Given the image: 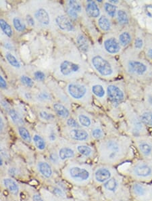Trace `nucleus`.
<instances>
[{
    "label": "nucleus",
    "instance_id": "1",
    "mask_svg": "<svg viewBox=\"0 0 152 201\" xmlns=\"http://www.w3.org/2000/svg\"><path fill=\"white\" fill-rule=\"evenodd\" d=\"M100 158L103 163L114 166L131 162V149L125 140L111 139L100 146Z\"/></svg>",
    "mask_w": 152,
    "mask_h": 201
},
{
    "label": "nucleus",
    "instance_id": "2",
    "mask_svg": "<svg viewBox=\"0 0 152 201\" xmlns=\"http://www.w3.org/2000/svg\"><path fill=\"white\" fill-rule=\"evenodd\" d=\"M131 181L152 182V159L139 158L131 161L120 173Z\"/></svg>",
    "mask_w": 152,
    "mask_h": 201
},
{
    "label": "nucleus",
    "instance_id": "3",
    "mask_svg": "<svg viewBox=\"0 0 152 201\" xmlns=\"http://www.w3.org/2000/svg\"><path fill=\"white\" fill-rule=\"evenodd\" d=\"M132 201H152V182H129Z\"/></svg>",
    "mask_w": 152,
    "mask_h": 201
},
{
    "label": "nucleus",
    "instance_id": "4",
    "mask_svg": "<svg viewBox=\"0 0 152 201\" xmlns=\"http://www.w3.org/2000/svg\"><path fill=\"white\" fill-rule=\"evenodd\" d=\"M126 178L119 172V173L103 184L102 188L107 199L110 200L112 199L123 186V185L126 183Z\"/></svg>",
    "mask_w": 152,
    "mask_h": 201
},
{
    "label": "nucleus",
    "instance_id": "5",
    "mask_svg": "<svg viewBox=\"0 0 152 201\" xmlns=\"http://www.w3.org/2000/svg\"><path fill=\"white\" fill-rule=\"evenodd\" d=\"M118 173L119 172L112 166L102 165L98 167L94 171L93 180L97 184L102 185Z\"/></svg>",
    "mask_w": 152,
    "mask_h": 201
},
{
    "label": "nucleus",
    "instance_id": "6",
    "mask_svg": "<svg viewBox=\"0 0 152 201\" xmlns=\"http://www.w3.org/2000/svg\"><path fill=\"white\" fill-rule=\"evenodd\" d=\"M70 177L78 183H87L91 178V169L85 166H73L68 171Z\"/></svg>",
    "mask_w": 152,
    "mask_h": 201
},
{
    "label": "nucleus",
    "instance_id": "7",
    "mask_svg": "<svg viewBox=\"0 0 152 201\" xmlns=\"http://www.w3.org/2000/svg\"><path fill=\"white\" fill-rule=\"evenodd\" d=\"M92 64L97 71L103 76L112 74L113 69L110 64L100 56H96L92 58Z\"/></svg>",
    "mask_w": 152,
    "mask_h": 201
},
{
    "label": "nucleus",
    "instance_id": "8",
    "mask_svg": "<svg viewBox=\"0 0 152 201\" xmlns=\"http://www.w3.org/2000/svg\"><path fill=\"white\" fill-rule=\"evenodd\" d=\"M135 146L142 159H152V142L150 140L139 139L136 141Z\"/></svg>",
    "mask_w": 152,
    "mask_h": 201
},
{
    "label": "nucleus",
    "instance_id": "9",
    "mask_svg": "<svg viewBox=\"0 0 152 201\" xmlns=\"http://www.w3.org/2000/svg\"><path fill=\"white\" fill-rule=\"evenodd\" d=\"M110 201H132L129 184L126 182Z\"/></svg>",
    "mask_w": 152,
    "mask_h": 201
},
{
    "label": "nucleus",
    "instance_id": "10",
    "mask_svg": "<svg viewBox=\"0 0 152 201\" xmlns=\"http://www.w3.org/2000/svg\"><path fill=\"white\" fill-rule=\"evenodd\" d=\"M69 94L74 99H81L87 93V89L84 85L78 84H71L68 85Z\"/></svg>",
    "mask_w": 152,
    "mask_h": 201
},
{
    "label": "nucleus",
    "instance_id": "11",
    "mask_svg": "<svg viewBox=\"0 0 152 201\" xmlns=\"http://www.w3.org/2000/svg\"><path fill=\"white\" fill-rule=\"evenodd\" d=\"M80 67L77 64L69 60H64L60 65V71L63 75L68 76L72 73L77 72Z\"/></svg>",
    "mask_w": 152,
    "mask_h": 201
},
{
    "label": "nucleus",
    "instance_id": "12",
    "mask_svg": "<svg viewBox=\"0 0 152 201\" xmlns=\"http://www.w3.org/2000/svg\"><path fill=\"white\" fill-rule=\"evenodd\" d=\"M56 24L60 29L64 31H72L74 30V27L70 19L65 15H60L56 18Z\"/></svg>",
    "mask_w": 152,
    "mask_h": 201
},
{
    "label": "nucleus",
    "instance_id": "13",
    "mask_svg": "<svg viewBox=\"0 0 152 201\" xmlns=\"http://www.w3.org/2000/svg\"><path fill=\"white\" fill-rule=\"evenodd\" d=\"M107 94L114 102H119L124 99V94L120 89L115 85H111L107 87Z\"/></svg>",
    "mask_w": 152,
    "mask_h": 201
},
{
    "label": "nucleus",
    "instance_id": "14",
    "mask_svg": "<svg viewBox=\"0 0 152 201\" xmlns=\"http://www.w3.org/2000/svg\"><path fill=\"white\" fill-rule=\"evenodd\" d=\"M70 137L76 141H87L89 138V135L85 130L79 129H73L70 132Z\"/></svg>",
    "mask_w": 152,
    "mask_h": 201
},
{
    "label": "nucleus",
    "instance_id": "15",
    "mask_svg": "<svg viewBox=\"0 0 152 201\" xmlns=\"http://www.w3.org/2000/svg\"><path fill=\"white\" fill-rule=\"evenodd\" d=\"M104 47L107 52L110 54L118 53L120 47L118 41L114 38H110L104 41Z\"/></svg>",
    "mask_w": 152,
    "mask_h": 201
},
{
    "label": "nucleus",
    "instance_id": "16",
    "mask_svg": "<svg viewBox=\"0 0 152 201\" xmlns=\"http://www.w3.org/2000/svg\"><path fill=\"white\" fill-rule=\"evenodd\" d=\"M37 20L41 24L43 25H48L50 23V17L48 12L44 8H39L34 14Z\"/></svg>",
    "mask_w": 152,
    "mask_h": 201
},
{
    "label": "nucleus",
    "instance_id": "17",
    "mask_svg": "<svg viewBox=\"0 0 152 201\" xmlns=\"http://www.w3.org/2000/svg\"><path fill=\"white\" fill-rule=\"evenodd\" d=\"M86 12L91 17L97 18L100 14V10L96 3L93 1H88L86 6Z\"/></svg>",
    "mask_w": 152,
    "mask_h": 201
},
{
    "label": "nucleus",
    "instance_id": "18",
    "mask_svg": "<svg viewBox=\"0 0 152 201\" xmlns=\"http://www.w3.org/2000/svg\"><path fill=\"white\" fill-rule=\"evenodd\" d=\"M129 69L131 72L137 73L138 75H143L146 71L147 68L143 63L137 61H131L128 64Z\"/></svg>",
    "mask_w": 152,
    "mask_h": 201
},
{
    "label": "nucleus",
    "instance_id": "19",
    "mask_svg": "<svg viewBox=\"0 0 152 201\" xmlns=\"http://www.w3.org/2000/svg\"><path fill=\"white\" fill-rule=\"evenodd\" d=\"M53 107L56 113L58 114L59 117L64 118V119H66V118H68L69 117L70 112L68 110V108L64 106V105L60 103H55L53 104Z\"/></svg>",
    "mask_w": 152,
    "mask_h": 201
},
{
    "label": "nucleus",
    "instance_id": "20",
    "mask_svg": "<svg viewBox=\"0 0 152 201\" xmlns=\"http://www.w3.org/2000/svg\"><path fill=\"white\" fill-rule=\"evenodd\" d=\"M75 156V152L71 148L64 147L59 151V157L61 160L72 158Z\"/></svg>",
    "mask_w": 152,
    "mask_h": 201
},
{
    "label": "nucleus",
    "instance_id": "21",
    "mask_svg": "<svg viewBox=\"0 0 152 201\" xmlns=\"http://www.w3.org/2000/svg\"><path fill=\"white\" fill-rule=\"evenodd\" d=\"M38 168L40 173H42L44 177L49 178L52 175V170L50 165L45 162H40L38 164Z\"/></svg>",
    "mask_w": 152,
    "mask_h": 201
},
{
    "label": "nucleus",
    "instance_id": "22",
    "mask_svg": "<svg viewBox=\"0 0 152 201\" xmlns=\"http://www.w3.org/2000/svg\"><path fill=\"white\" fill-rule=\"evenodd\" d=\"M4 184L9 190V192L14 194H16L18 193L19 190L18 185L13 180H12L10 178H5L4 180Z\"/></svg>",
    "mask_w": 152,
    "mask_h": 201
},
{
    "label": "nucleus",
    "instance_id": "23",
    "mask_svg": "<svg viewBox=\"0 0 152 201\" xmlns=\"http://www.w3.org/2000/svg\"><path fill=\"white\" fill-rule=\"evenodd\" d=\"M77 149L79 154L83 155V156H85V157L90 158L93 156V149L91 148L90 146H89L87 145H84V144L78 145L77 146Z\"/></svg>",
    "mask_w": 152,
    "mask_h": 201
},
{
    "label": "nucleus",
    "instance_id": "24",
    "mask_svg": "<svg viewBox=\"0 0 152 201\" xmlns=\"http://www.w3.org/2000/svg\"><path fill=\"white\" fill-rule=\"evenodd\" d=\"M0 28L5 35H7L8 37H12L13 35V30L11 26L7 21L3 18H0Z\"/></svg>",
    "mask_w": 152,
    "mask_h": 201
},
{
    "label": "nucleus",
    "instance_id": "25",
    "mask_svg": "<svg viewBox=\"0 0 152 201\" xmlns=\"http://www.w3.org/2000/svg\"><path fill=\"white\" fill-rule=\"evenodd\" d=\"M9 115L12 121L18 125H22L24 123L23 118L19 114L16 110L14 109H10L9 111Z\"/></svg>",
    "mask_w": 152,
    "mask_h": 201
},
{
    "label": "nucleus",
    "instance_id": "26",
    "mask_svg": "<svg viewBox=\"0 0 152 201\" xmlns=\"http://www.w3.org/2000/svg\"><path fill=\"white\" fill-rule=\"evenodd\" d=\"M98 24H99L101 29L103 31H107L110 29L111 24L109 19L105 16H101L98 20Z\"/></svg>",
    "mask_w": 152,
    "mask_h": 201
},
{
    "label": "nucleus",
    "instance_id": "27",
    "mask_svg": "<svg viewBox=\"0 0 152 201\" xmlns=\"http://www.w3.org/2000/svg\"><path fill=\"white\" fill-rule=\"evenodd\" d=\"M77 43L80 49L83 52H87L89 50V43L87 38L82 35H78L77 37Z\"/></svg>",
    "mask_w": 152,
    "mask_h": 201
},
{
    "label": "nucleus",
    "instance_id": "28",
    "mask_svg": "<svg viewBox=\"0 0 152 201\" xmlns=\"http://www.w3.org/2000/svg\"><path fill=\"white\" fill-rule=\"evenodd\" d=\"M5 58L7 60L8 63L15 68L19 69L20 68V64L17 58L11 53H6L5 54Z\"/></svg>",
    "mask_w": 152,
    "mask_h": 201
},
{
    "label": "nucleus",
    "instance_id": "29",
    "mask_svg": "<svg viewBox=\"0 0 152 201\" xmlns=\"http://www.w3.org/2000/svg\"><path fill=\"white\" fill-rule=\"evenodd\" d=\"M33 142L34 144H35L36 147L39 150L43 151V150L45 148V142L42 136L39 135H34L33 137Z\"/></svg>",
    "mask_w": 152,
    "mask_h": 201
},
{
    "label": "nucleus",
    "instance_id": "30",
    "mask_svg": "<svg viewBox=\"0 0 152 201\" xmlns=\"http://www.w3.org/2000/svg\"><path fill=\"white\" fill-rule=\"evenodd\" d=\"M18 133L22 138L27 142H31V136L28 129L23 126L18 127Z\"/></svg>",
    "mask_w": 152,
    "mask_h": 201
},
{
    "label": "nucleus",
    "instance_id": "31",
    "mask_svg": "<svg viewBox=\"0 0 152 201\" xmlns=\"http://www.w3.org/2000/svg\"><path fill=\"white\" fill-rule=\"evenodd\" d=\"M13 25L15 29L18 32H23L26 28L23 21L18 17H14L13 18Z\"/></svg>",
    "mask_w": 152,
    "mask_h": 201
},
{
    "label": "nucleus",
    "instance_id": "32",
    "mask_svg": "<svg viewBox=\"0 0 152 201\" xmlns=\"http://www.w3.org/2000/svg\"><path fill=\"white\" fill-rule=\"evenodd\" d=\"M93 93L98 98H102L105 95V91L102 86L100 85H95L92 87Z\"/></svg>",
    "mask_w": 152,
    "mask_h": 201
},
{
    "label": "nucleus",
    "instance_id": "33",
    "mask_svg": "<svg viewBox=\"0 0 152 201\" xmlns=\"http://www.w3.org/2000/svg\"><path fill=\"white\" fill-rule=\"evenodd\" d=\"M104 8H105V10L107 12V14H108L110 17H114L116 14V7L110 3L107 2L104 5Z\"/></svg>",
    "mask_w": 152,
    "mask_h": 201
},
{
    "label": "nucleus",
    "instance_id": "34",
    "mask_svg": "<svg viewBox=\"0 0 152 201\" xmlns=\"http://www.w3.org/2000/svg\"><path fill=\"white\" fill-rule=\"evenodd\" d=\"M119 39L120 43H121L122 46H126V45H128L131 42V37L128 33L125 32V33H122L119 36Z\"/></svg>",
    "mask_w": 152,
    "mask_h": 201
},
{
    "label": "nucleus",
    "instance_id": "35",
    "mask_svg": "<svg viewBox=\"0 0 152 201\" xmlns=\"http://www.w3.org/2000/svg\"><path fill=\"white\" fill-rule=\"evenodd\" d=\"M141 121L145 125L152 127V113H145L141 116Z\"/></svg>",
    "mask_w": 152,
    "mask_h": 201
},
{
    "label": "nucleus",
    "instance_id": "36",
    "mask_svg": "<svg viewBox=\"0 0 152 201\" xmlns=\"http://www.w3.org/2000/svg\"><path fill=\"white\" fill-rule=\"evenodd\" d=\"M78 121L81 125L85 127H89L91 124L89 118L86 115H84V114H80L78 116Z\"/></svg>",
    "mask_w": 152,
    "mask_h": 201
},
{
    "label": "nucleus",
    "instance_id": "37",
    "mask_svg": "<svg viewBox=\"0 0 152 201\" xmlns=\"http://www.w3.org/2000/svg\"><path fill=\"white\" fill-rule=\"evenodd\" d=\"M68 6L69 8L74 9V11L77 12H81L82 11V6L80 3L77 1H74V0H71V1L68 2Z\"/></svg>",
    "mask_w": 152,
    "mask_h": 201
},
{
    "label": "nucleus",
    "instance_id": "38",
    "mask_svg": "<svg viewBox=\"0 0 152 201\" xmlns=\"http://www.w3.org/2000/svg\"><path fill=\"white\" fill-rule=\"evenodd\" d=\"M118 19L120 23L121 24H127L128 22V16L123 10H119L118 12Z\"/></svg>",
    "mask_w": 152,
    "mask_h": 201
},
{
    "label": "nucleus",
    "instance_id": "39",
    "mask_svg": "<svg viewBox=\"0 0 152 201\" xmlns=\"http://www.w3.org/2000/svg\"><path fill=\"white\" fill-rule=\"evenodd\" d=\"M20 81L24 85H26L28 87H32L34 85V82L32 79L27 75H22L20 77Z\"/></svg>",
    "mask_w": 152,
    "mask_h": 201
},
{
    "label": "nucleus",
    "instance_id": "40",
    "mask_svg": "<svg viewBox=\"0 0 152 201\" xmlns=\"http://www.w3.org/2000/svg\"><path fill=\"white\" fill-rule=\"evenodd\" d=\"M92 136L93 137V138L96 139V140H100L103 137V132L101 129L100 128H95L92 131Z\"/></svg>",
    "mask_w": 152,
    "mask_h": 201
},
{
    "label": "nucleus",
    "instance_id": "41",
    "mask_svg": "<svg viewBox=\"0 0 152 201\" xmlns=\"http://www.w3.org/2000/svg\"><path fill=\"white\" fill-rule=\"evenodd\" d=\"M39 116L42 119L46 121L52 120L53 118H54V117L53 116V114L47 113L46 111H41L39 113Z\"/></svg>",
    "mask_w": 152,
    "mask_h": 201
},
{
    "label": "nucleus",
    "instance_id": "42",
    "mask_svg": "<svg viewBox=\"0 0 152 201\" xmlns=\"http://www.w3.org/2000/svg\"><path fill=\"white\" fill-rule=\"evenodd\" d=\"M67 125L69 127H72V128L74 129H79L81 127V125H79L77 121L74 119H72V118H71V119L67 120Z\"/></svg>",
    "mask_w": 152,
    "mask_h": 201
},
{
    "label": "nucleus",
    "instance_id": "43",
    "mask_svg": "<svg viewBox=\"0 0 152 201\" xmlns=\"http://www.w3.org/2000/svg\"><path fill=\"white\" fill-rule=\"evenodd\" d=\"M34 76L37 81H43L45 80V75L44 74V73L40 71H37L34 73Z\"/></svg>",
    "mask_w": 152,
    "mask_h": 201
},
{
    "label": "nucleus",
    "instance_id": "44",
    "mask_svg": "<svg viewBox=\"0 0 152 201\" xmlns=\"http://www.w3.org/2000/svg\"><path fill=\"white\" fill-rule=\"evenodd\" d=\"M66 11H67V14L70 17H71L73 19H77L78 18V13L76 11H74V9H71V8H68L66 9Z\"/></svg>",
    "mask_w": 152,
    "mask_h": 201
},
{
    "label": "nucleus",
    "instance_id": "45",
    "mask_svg": "<svg viewBox=\"0 0 152 201\" xmlns=\"http://www.w3.org/2000/svg\"><path fill=\"white\" fill-rule=\"evenodd\" d=\"M38 97H39L41 100H50V95L48 93H47V92H42V93H40L39 94Z\"/></svg>",
    "mask_w": 152,
    "mask_h": 201
},
{
    "label": "nucleus",
    "instance_id": "46",
    "mask_svg": "<svg viewBox=\"0 0 152 201\" xmlns=\"http://www.w3.org/2000/svg\"><path fill=\"white\" fill-rule=\"evenodd\" d=\"M53 193H54L57 196L62 197V198L65 197V194H64V193L63 192V191H62V190H60V188H55L54 189H53Z\"/></svg>",
    "mask_w": 152,
    "mask_h": 201
},
{
    "label": "nucleus",
    "instance_id": "47",
    "mask_svg": "<svg viewBox=\"0 0 152 201\" xmlns=\"http://www.w3.org/2000/svg\"><path fill=\"white\" fill-rule=\"evenodd\" d=\"M26 20H27V22L29 26L31 27L34 26V18L32 17V16L28 14L26 17Z\"/></svg>",
    "mask_w": 152,
    "mask_h": 201
},
{
    "label": "nucleus",
    "instance_id": "48",
    "mask_svg": "<svg viewBox=\"0 0 152 201\" xmlns=\"http://www.w3.org/2000/svg\"><path fill=\"white\" fill-rule=\"evenodd\" d=\"M135 46L136 48L138 49L141 48V47H143V41H142V39H140V38H137V39L135 40Z\"/></svg>",
    "mask_w": 152,
    "mask_h": 201
},
{
    "label": "nucleus",
    "instance_id": "49",
    "mask_svg": "<svg viewBox=\"0 0 152 201\" xmlns=\"http://www.w3.org/2000/svg\"><path fill=\"white\" fill-rule=\"evenodd\" d=\"M7 87V83L4 79V77L0 75V88L5 89Z\"/></svg>",
    "mask_w": 152,
    "mask_h": 201
},
{
    "label": "nucleus",
    "instance_id": "50",
    "mask_svg": "<svg viewBox=\"0 0 152 201\" xmlns=\"http://www.w3.org/2000/svg\"><path fill=\"white\" fill-rule=\"evenodd\" d=\"M145 12L146 14L151 18H152V6H147L145 8Z\"/></svg>",
    "mask_w": 152,
    "mask_h": 201
},
{
    "label": "nucleus",
    "instance_id": "51",
    "mask_svg": "<svg viewBox=\"0 0 152 201\" xmlns=\"http://www.w3.org/2000/svg\"><path fill=\"white\" fill-rule=\"evenodd\" d=\"M50 160L52 161L53 163H56L58 161V157L56 154H52L50 155Z\"/></svg>",
    "mask_w": 152,
    "mask_h": 201
},
{
    "label": "nucleus",
    "instance_id": "52",
    "mask_svg": "<svg viewBox=\"0 0 152 201\" xmlns=\"http://www.w3.org/2000/svg\"><path fill=\"white\" fill-rule=\"evenodd\" d=\"M33 199V201H44L42 198L39 195H38V194H35V195H34Z\"/></svg>",
    "mask_w": 152,
    "mask_h": 201
},
{
    "label": "nucleus",
    "instance_id": "53",
    "mask_svg": "<svg viewBox=\"0 0 152 201\" xmlns=\"http://www.w3.org/2000/svg\"><path fill=\"white\" fill-rule=\"evenodd\" d=\"M56 134L54 133H51L49 136V139L51 140V141L53 142L56 140Z\"/></svg>",
    "mask_w": 152,
    "mask_h": 201
},
{
    "label": "nucleus",
    "instance_id": "54",
    "mask_svg": "<svg viewBox=\"0 0 152 201\" xmlns=\"http://www.w3.org/2000/svg\"><path fill=\"white\" fill-rule=\"evenodd\" d=\"M4 121H3L2 117L0 116V132H2V131L4 129Z\"/></svg>",
    "mask_w": 152,
    "mask_h": 201
},
{
    "label": "nucleus",
    "instance_id": "55",
    "mask_svg": "<svg viewBox=\"0 0 152 201\" xmlns=\"http://www.w3.org/2000/svg\"><path fill=\"white\" fill-rule=\"evenodd\" d=\"M5 47L6 49H8V50H10L12 48V45L10 43H6L5 45Z\"/></svg>",
    "mask_w": 152,
    "mask_h": 201
},
{
    "label": "nucleus",
    "instance_id": "56",
    "mask_svg": "<svg viewBox=\"0 0 152 201\" xmlns=\"http://www.w3.org/2000/svg\"><path fill=\"white\" fill-rule=\"evenodd\" d=\"M148 56L150 57V58L152 59V49L150 50H149V52H148Z\"/></svg>",
    "mask_w": 152,
    "mask_h": 201
},
{
    "label": "nucleus",
    "instance_id": "57",
    "mask_svg": "<svg viewBox=\"0 0 152 201\" xmlns=\"http://www.w3.org/2000/svg\"><path fill=\"white\" fill-rule=\"evenodd\" d=\"M3 165V159L2 158L1 155H0V166H2Z\"/></svg>",
    "mask_w": 152,
    "mask_h": 201
},
{
    "label": "nucleus",
    "instance_id": "58",
    "mask_svg": "<svg viewBox=\"0 0 152 201\" xmlns=\"http://www.w3.org/2000/svg\"><path fill=\"white\" fill-rule=\"evenodd\" d=\"M110 2H112V3H118V1H110Z\"/></svg>",
    "mask_w": 152,
    "mask_h": 201
}]
</instances>
